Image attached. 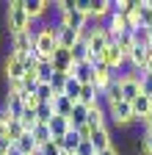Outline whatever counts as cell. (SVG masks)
<instances>
[{
	"label": "cell",
	"mask_w": 152,
	"mask_h": 155,
	"mask_svg": "<svg viewBox=\"0 0 152 155\" xmlns=\"http://www.w3.org/2000/svg\"><path fill=\"white\" fill-rule=\"evenodd\" d=\"M31 22L33 19L25 11V0H8V3H3V31L8 36L25 33L31 28Z\"/></svg>",
	"instance_id": "6da1fadb"
},
{
	"label": "cell",
	"mask_w": 152,
	"mask_h": 155,
	"mask_svg": "<svg viewBox=\"0 0 152 155\" xmlns=\"http://www.w3.org/2000/svg\"><path fill=\"white\" fill-rule=\"evenodd\" d=\"M108 122L111 125H116L119 130H127L130 125H136V114H133V105L130 103H116V105H111L108 108Z\"/></svg>",
	"instance_id": "7a4b0ae2"
},
{
	"label": "cell",
	"mask_w": 152,
	"mask_h": 155,
	"mask_svg": "<svg viewBox=\"0 0 152 155\" xmlns=\"http://www.w3.org/2000/svg\"><path fill=\"white\" fill-rule=\"evenodd\" d=\"M0 75H3L6 83H22V78L28 72H25V64L20 61V55H6L0 61Z\"/></svg>",
	"instance_id": "3957f363"
},
{
	"label": "cell",
	"mask_w": 152,
	"mask_h": 155,
	"mask_svg": "<svg viewBox=\"0 0 152 155\" xmlns=\"http://www.w3.org/2000/svg\"><path fill=\"white\" fill-rule=\"evenodd\" d=\"M119 86H122V97H125V103H133V100L141 94V83H138V78L133 75V72H127V75L119 78Z\"/></svg>",
	"instance_id": "277c9868"
},
{
	"label": "cell",
	"mask_w": 152,
	"mask_h": 155,
	"mask_svg": "<svg viewBox=\"0 0 152 155\" xmlns=\"http://www.w3.org/2000/svg\"><path fill=\"white\" fill-rule=\"evenodd\" d=\"M89 19H91V17L80 14L78 8H72V11H66V14L61 17V25H64V28H72V31H78V33L83 36V31L89 28Z\"/></svg>",
	"instance_id": "5b68a950"
},
{
	"label": "cell",
	"mask_w": 152,
	"mask_h": 155,
	"mask_svg": "<svg viewBox=\"0 0 152 155\" xmlns=\"http://www.w3.org/2000/svg\"><path fill=\"white\" fill-rule=\"evenodd\" d=\"M86 125H89L91 130H100V127H111V122H108V108H105L102 103L91 105V108H89V119H86Z\"/></svg>",
	"instance_id": "8992f818"
},
{
	"label": "cell",
	"mask_w": 152,
	"mask_h": 155,
	"mask_svg": "<svg viewBox=\"0 0 152 155\" xmlns=\"http://www.w3.org/2000/svg\"><path fill=\"white\" fill-rule=\"evenodd\" d=\"M11 53L14 55H25V53H33V33H14L11 36Z\"/></svg>",
	"instance_id": "52a82bcc"
},
{
	"label": "cell",
	"mask_w": 152,
	"mask_h": 155,
	"mask_svg": "<svg viewBox=\"0 0 152 155\" xmlns=\"http://www.w3.org/2000/svg\"><path fill=\"white\" fill-rule=\"evenodd\" d=\"M69 75H72V78H75L78 83H83V86L94 83V61L89 58V61H83V64H75Z\"/></svg>",
	"instance_id": "ba28073f"
},
{
	"label": "cell",
	"mask_w": 152,
	"mask_h": 155,
	"mask_svg": "<svg viewBox=\"0 0 152 155\" xmlns=\"http://www.w3.org/2000/svg\"><path fill=\"white\" fill-rule=\"evenodd\" d=\"M50 64H53V69H55V72H66V75H69V72H72V67H75V61H72L69 50H61V47L53 53Z\"/></svg>",
	"instance_id": "9c48e42d"
},
{
	"label": "cell",
	"mask_w": 152,
	"mask_h": 155,
	"mask_svg": "<svg viewBox=\"0 0 152 155\" xmlns=\"http://www.w3.org/2000/svg\"><path fill=\"white\" fill-rule=\"evenodd\" d=\"M91 147L97 150V155L108 147H113V139H111V127H100V130H91Z\"/></svg>",
	"instance_id": "30bf717a"
},
{
	"label": "cell",
	"mask_w": 152,
	"mask_h": 155,
	"mask_svg": "<svg viewBox=\"0 0 152 155\" xmlns=\"http://www.w3.org/2000/svg\"><path fill=\"white\" fill-rule=\"evenodd\" d=\"M147 58H149V47L136 45V47H133V53H130V58H127L130 72H138V69H144V67H147Z\"/></svg>",
	"instance_id": "8fae6325"
},
{
	"label": "cell",
	"mask_w": 152,
	"mask_h": 155,
	"mask_svg": "<svg viewBox=\"0 0 152 155\" xmlns=\"http://www.w3.org/2000/svg\"><path fill=\"white\" fill-rule=\"evenodd\" d=\"M130 105H133V114H136V125H141V122H144V116L152 111V97L138 94V97H136V100H133Z\"/></svg>",
	"instance_id": "7c38bea8"
},
{
	"label": "cell",
	"mask_w": 152,
	"mask_h": 155,
	"mask_svg": "<svg viewBox=\"0 0 152 155\" xmlns=\"http://www.w3.org/2000/svg\"><path fill=\"white\" fill-rule=\"evenodd\" d=\"M50 105H53V111H55V116H66V119H69V114H72V108H75V103L69 100V97H66V94H55Z\"/></svg>",
	"instance_id": "4fadbf2b"
},
{
	"label": "cell",
	"mask_w": 152,
	"mask_h": 155,
	"mask_svg": "<svg viewBox=\"0 0 152 155\" xmlns=\"http://www.w3.org/2000/svg\"><path fill=\"white\" fill-rule=\"evenodd\" d=\"M14 147L20 150L22 155H36V150H39V144H36V139H33V133H22L20 139L14 141Z\"/></svg>",
	"instance_id": "5bb4252c"
},
{
	"label": "cell",
	"mask_w": 152,
	"mask_h": 155,
	"mask_svg": "<svg viewBox=\"0 0 152 155\" xmlns=\"http://www.w3.org/2000/svg\"><path fill=\"white\" fill-rule=\"evenodd\" d=\"M69 130H72V125H69L66 116H53V122H50V133H53V139H64Z\"/></svg>",
	"instance_id": "9a60e30c"
},
{
	"label": "cell",
	"mask_w": 152,
	"mask_h": 155,
	"mask_svg": "<svg viewBox=\"0 0 152 155\" xmlns=\"http://www.w3.org/2000/svg\"><path fill=\"white\" fill-rule=\"evenodd\" d=\"M86 119H89V105H83V103H75V108H72V114H69V125L78 130L80 125H86Z\"/></svg>",
	"instance_id": "2e32d148"
},
{
	"label": "cell",
	"mask_w": 152,
	"mask_h": 155,
	"mask_svg": "<svg viewBox=\"0 0 152 155\" xmlns=\"http://www.w3.org/2000/svg\"><path fill=\"white\" fill-rule=\"evenodd\" d=\"M78 147H80V136H78V130L72 127V130L64 136V139H61V150L69 152V155H75V152H78Z\"/></svg>",
	"instance_id": "e0dca14e"
},
{
	"label": "cell",
	"mask_w": 152,
	"mask_h": 155,
	"mask_svg": "<svg viewBox=\"0 0 152 155\" xmlns=\"http://www.w3.org/2000/svg\"><path fill=\"white\" fill-rule=\"evenodd\" d=\"M69 55H72V61H75V64H83V61H89V58H91V55H89V45H86V39H83V36H80V42L69 50Z\"/></svg>",
	"instance_id": "ac0fdd59"
},
{
	"label": "cell",
	"mask_w": 152,
	"mask_h": 155,
	"mask_svg": "<svg viewBox=\"0 0 152 155\" xmlns=\"http://www.w3.org/2000/svg\"><path fill=\"white\" fill-rule=\"evenodd\" d=\"M113 45H116L127 58H130V53H133V47H136V39H133V33L130 31H125L122 36H116V39H113Z\"/></svg>",
	"instance_id": "d6986e66"
},
{
	"label": "cell",
	"mask_w": 152,
	"mask_h": 155,
	"mask_svg": "<svg viewBox=\"0 0 152 155\" xmlns=\"http://www.w3.org/2000/svg\"><path fill=\"white\" fill-rule=\"evenodd\" d=\"M80 89H83V83H78V81L69 75V78H66V86H64V94L69 97L72 103H78V100H80Z\"/></svg>",
	"instance_id": "ffe728a7"
},
{
	"label": "cell",
	"mask_w": 152,
	"mask_h": 155,
	"mask_svg": "<svg viewBox=\"0 0 152 155\" xmlns=\"http://www.w3.org/2000/svg\"><path fill=\"white\" fill-rule=\"evenodd\" d=\"M33 139H36V144L39 147H44V144H50L53 141V133H50V125H36V130H33Z\"/></svg>",
	"instance_id": "44dd1931"
},
{
	"label": "cell",
	"mask_w": 152,
	"mask_h": 155,
	"mask_svg": "<svg viewBox=\"0 0 152 155\" xmlns=\"http://www.w3.org/2000/svg\"><path fill=\"white\" fill-rule=\"evenodd\" d=\"M53 116H55L53 105H50V103H39V108H36V119H39L42 125H50V122H53Z\"/></svg>",
	"instance_id": "7402d4cb"
},
{
	"label": "cell",
	"mask_w": 152,
	"mask_h": 155,
	"mask_svg": "<svg viewBox=\"0 0 152 155\" xmlns=\"http://www.w3.org/2000/svg\"><path fill=\"white\" fill-rule=\"evenodd\" d=\"M53 64L50 61H39V67H36V78H39V83H50L53 81Z\"/></svg>",
	"instance_id": "603a6c76"
},
{
	"label": "cell",
	"mask_w": 152,
	"mask_h": 155,
	"mask_svg": "<svg viewBox=\"0 0 152 155\" xmlns=\"http://www.w3.org/2000/svg\"><path fill=\"white\" fill-rule=\"evenodd\" d=\"M66 72H53V81H50V86H53V91L55 94H64V86H66Z\"/></svg>",
	"instance_id": "cb8c5ba5"
},
{
	"label": "cell",
	"mask_w": 152,
	"mask_h": 155,
	"mask_svg": "<svg viewBox=\"0 0 152 155\" xmlns=\"http://www.w3.org/2000/svg\"><path fill=\"white\" fill-rule=\"evenodd\" d=\"M36 97H39V103H53L55 91H53L50 83H39V89H36Z\"/></svg>",
	"instance_id": "d4e9b609"
},
{
	"label": "cell",
	"mask_w": 152,
	"mask_h": 155,
	"mask_svg": "<svg viewBox=\"0 0 152 155\" xmlns=\"http://www.w3.org/2000/svg\"><path fill=\"white\" fill-rule=\"evenodd\" d=\"M22 133H25V127H22L20 122H8V141H11V144H14L17 139H20Z\"/></svg>",
	"instance_id": "484cf974"
},
{
	"label": "cell",
	"mask_w": 152,
	"mask_h": 155,
	"mask_svg": "<svg viewBox=\"0 0 152 155\" xmlns=\"http://www.w3.org/2000/svg\"><path fill=\"white\" fill-rule=\"evenodd\" d=\"M75 155H97V150L91 147V141H80V147H78Z\"/></svg>",
	"instance_id": "4316f807"
},
{
	"label": "cell",
	"mask_w": 152,
	"mask_h": 155,
	"mask_svg": "<svg viewBox=\"0 0 152 155\" xmlns=\"http://www.w3.org/2000/svg\"><path fill=\"white\" fill-rule=\"evenodd\" d=\"M8 147H11V141H8V139H0V155H6V152H8Z\"/></svg>",
	"instance_id": "83f0119b"
},
{
	"label": "cell",
	"mask_w": 152,
	"mask_h": 155,
	"mask_svg": "<svg viewBox=\"0 0 152 155\" xmlns=\"http://www.w3.org/2000/svg\"><path fill=\"white\" fill-rule=\"evenodd\" d=\"M144 141H147V155H152V133H144Z\"/></svg>",
	"instance_id": "f1b7e54d"
},
{
	"label": "cell",
	"mask_w": 152,
	"mask_h": 155,
	"mask_svg": "<svg viewBox=\"0 0 152 155\" xmlns=\"http://www.w3.org/2000/svg\"><path fill=\"white\" fill-rule=\"evenodd\" d=\"M100 155H122V152H119V150H116V147H108V150H102V152H100Z\"/></svg>",
	"instance_id": "f546056e"
},
{
	"label": "cell",
	"mask_w": 152,
	"mask_h": 155,
	"mask_svg": "<svg viewBox=\"0 0 152 155\" xmlns=\"http://www.w3.org/2000/svg\"><path fill=\"white\" fill-rule=\"evenodd\" d=\"M6 155H22V152H20V150H17V147H14V144H11V147H8V152H6Z\"/></svg>",
	"instance_id": "4dcf8cb0"
},
{
	"label": "cell",
	"mask_w": 152,
	"mask_h": 155,
	"mask_svg": "<svg viewBox=\"0 0 152 155\" xmlns=\"http://www.w3.org/2000/svg\"><path fill=\"white\" fill-rule=\"evenodd\" d=\"M147 72H152V50H149V58H147V67H144Z\"/></svg>",
	"instance_id": "1f68e13d"
},
{
	"label": "cell",
	"mask_w": 152,
	"mask_h": 155,
	"mask_svg": "<svg viewBox=\"0 0 152 155\" xmlns=\"http://www.w3.org/2000/svg\"><path fill=\"white\" fill-rule=\"evenodd\" d=\"M147 47H149V50H152V31H149V42H147Z\"/></svg>",
	"instance_id": "d6a6232c"
},
{
	"label": "cell",
	"mask_w": 152,
	"mask_h": 155,
	"mask_svg": "<svg viewBox=\"0 0 152 155\" xmlns=\"http://www.w3.org/2000/svg\"><path fill=\"white\" fill-rule=\"evenodd\" d=\"M61 155H69V152H61Z\"/></svg>",
	"instance_id": "836d02e7"
}]
</instances>
